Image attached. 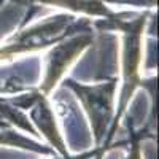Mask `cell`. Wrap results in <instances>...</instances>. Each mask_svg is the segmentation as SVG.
Listing matches in <instances>:
<instances>
[{
    "label": "cell",
    "instance_id": "10",
    "mask_svg": "<svg viewBox=\"0 0 159 159\" xmlns=\"http://www.w3.org/2000/svg\"><path fill=\"white\" fill-rule=\"evenodd\" d=\"M51 159H59V157H56V156H54V157H51Z\"/></svg>",
    "mask_w": 159,
    "mask_h": 159
},
{
    "label": "cell",
    "instance_id": "8",
    "mask_svg": "<svg viewBox=\"0 0 159 159\" xmlns=\"http://www.w3.org/2000/svg\"><path fill=\"white\" fill-rule=\"evenodd\" d=\"M140 135L132 134L130 145H129V151L124 159H142V148H140V139L143 137V132H139Z\"/></svg>",
    "mask_w": 159,
    "mask_h": 159
},
{
    "label": "cell",
    "instance_id": "9",
    "mask_svg": "<svg viewBox=\"0 0 159 159\" xmlns=\"http://www.w3.org/2000/svg\"><path fill=\"white\" fill-rule=\"evenodd\" d=\"M22 88L18 84H11V83H2L0 81V94L2 92H13V91H21Z\"/></svg>",
    "mask_w": 159,
    "mask_h": 159
},
{
    "label": "cell",
    "instance_id": "5",
    "mask_svg": "<svg viewBox=\"0 0 159 159\" xmlns=\"http://www.w3.org/2000/svg\"><path fill=\"white\" fill-rule=\"evenodd\" d=\"M13 103H16V107L21 110L24 108H32L30 110V119L38 126L40 132L43 134V137L52 145V148H56L57 153H61L62 159H73L70 157L67 147L59 134V130L54 123V113H52L49 103L46 100V96L42 94L40 91L32 92V94H25L21 99H11Z\"/></svg>",
    "mask_w": 159,
    "mask_h": 159
},
{
    "label": "cell",
    "instance_id": "2",
    "mask_svg": "<svg viewBox=\"0 0 159 159\" xmlns=\"http://www.w3.org/2000/svg\"><path fill=\"white\" fill-rule=\"evenodd\" d=\"M88 19H76L72 15H56L52 18L38 22L34 27L24 29L10 37L0 46V62L10 61L19 54L34 51H42L75 32H80L89 27Z\"/></svg>",
    "mask_w": 159,
    "mask_h": 159
},
{
    "label": "cell",
    "instance_id": "1",
    "mask_svg": "<svg viewBox=\"0 0 159 159\" xmlns=\"http://www.w3.org/2000/svg\"><path fill=\"white\" fill-rule=\"evenodd\" d=\"M126 15L118 18L111 22H107L105 27H111L115 30L123 32V88L118 100V111L113 116L111 127L105 137V147L115 139L116 129L119 121L123 119L130 97L139 86H143V80L140 78V64H142V40H143V29L148 19V13L137 16L135 19H123Z\"/></svg>",
    "mask_w": 159,
    "mask_h": 159
},
{
    "label": "cell",
    "instance_id": "6",
    "mask_svg": "<svg viewBox=\"0 0 159 159\" xmlns=\"http://www.w3.org/2000/svg\"><path fill=\"white\" fill-rule=\"evenodd\" d=\"M34 2H38L42 5H54L61 8H67L76 13H86L89 16H102L108 22L123 16L113 13L102 0H34Z\"/></svg>",
    "mask_w": 159,
    "mask_h": 159
},
{
    "label": "cell",
    "instance_id": "4",
    "mask_svg": "<svg viewBox=\"0 0 159 159\" xmlns=\"http://www.w3.org/2000/svg\"><path fill=\"white\" fill-rule=\"evenodd\" d=\"M92 40L94 35L88 27L65 37L59 42V45H54L48 51V54L45 56V76L38 89L42 94L48 96L54 89L57 81L70 69V65L81 56V52L89 45H92Z\"/></svg>",
    "mask_w": 159,
    "mask_h": 159
},
{
    "label": "cell",
    "instance_id": "3",
    "mask_svg": "<svg viewBox=\"0 0 159 159\" xmlns=\"http://www.w3.org/2000/svg\"><path fill=\"white\" fill-rule=\"evenodd\" d=\"M116 86H118L116 78H110L107 81L97 84L76 83L72 78L64 80V88H70L75 92L80 103L83 105V110L88 115L94 142L97 147H100L105 142L110 124L113 121L115 116L113 102H115Z\"/></svg>",
    "mask_w": 159,
    "mask_h": 159
},
{
    "label": "cell",
    "instance_id": "7",
    "mask_svg": "<svg viewBox=\"0 0 159 159\" xmlns=\"http://www.w3.org/2000/svg\"><path fill=\"white\" fill-rule=\"evenodd\" d=\"M0 145L5 147H13V148H21V150H29L38 154L45 156H54V151L43 147L42 143H38L35 140H30L29 137H25L15 129L10 121H7L5 118L0 116Z\"/></svg>",
    "mask_w": 159,
    "mask_h": 159
}]
</instances>
